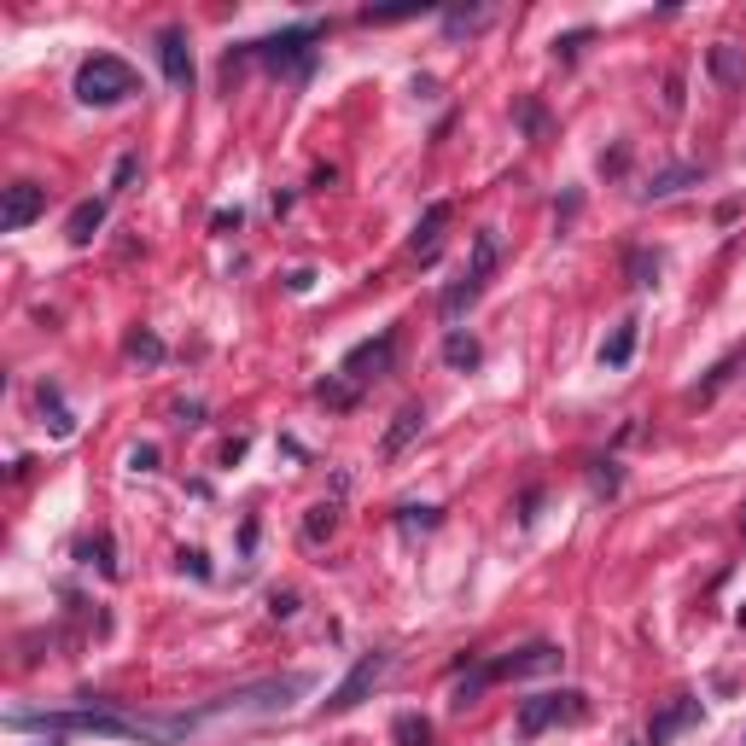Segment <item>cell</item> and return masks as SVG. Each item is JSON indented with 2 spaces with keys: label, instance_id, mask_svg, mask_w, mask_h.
Masks as SVG:
<instances>
[{
  "label": "cell",
  "instance_id": "cell-3",
  "mask_svg": "<svg viewBox=\"0 0 746 746\" xmlns=\"http://www.w3.org/2000/svg\"><path fill=\"white\" fill-rule=\"evenodd\" d=\"M129 94H140V76L129 59H117V53L82 59V70H76V100L82 105H123Z\"/></svg>",
  "mask_w": 746,
  "mask_h": 746
},
{
  "label": "cell",
  "instance_id": "cell-29",
  "mask_svg": "<svg viewBox=\"0 0 746 746\" xmlns=\"http://www.w3.org/2000/svg\"><path fill=\"white\" fill-rule=\"evenodd\" d=\"M589 41H595V30H566V35H554V59H560V65H572V59L589 47Z\"/></svg>",
  "mask_w": 746,
  "mask_h": 746
},
{
  "label": "cell",
  "instance_id": "cell-21",
  "mask_svg": "<svg viewBox=\"0 0 746 746\" xmlns=\"http://www.w3.org/2000/svg\"><path fill=\"white\" fill-rule=\"evenodd\" d=\"M490 688V665H473V677H461L455 682V694H449V706L455 712H467V706H478V694Z\"/></svg>",
  "mask_w": 746,
  "mask_h": 746
},
{
  "label": "cell",
  "instance_id": "cell-40",
  "mask_svg": "<svg viewBox=\"0 0 746 746\" xmlns=\"http://www.w3.org/2000/svg\"><path fill=\"white\" fill-rule=\"evenodd\" d=\"M286 286H292V292H309V286H315V269H292V274H286Z\"/></svg>",
  "mask_w": 746,
  "mask_h": 746
},
{
  "label": "cell",
  "instance_id": "cell-8",
  "mask_svg": "<svg viewBox=\"0 0 746 746\" xmlns=\"http://www.w3.org/2000/svg\"><path fill=\"white\" fill-rule=\"evenodd\" d=\"M41 210H47V187H35V181H12V187L0 193V234H24Z\"/></svg>",
  "mask_w": 746,
  "mask_h": 746
},
{
  "label": "cell",
  "instance_id": "cell-32",
  "mask_svg": "<svg viewBox=\"0 0 746 746\" xmlns=\"http://www.w3.org/2000/svg\"><path fill=\"white\" fill-rule=\"evenodd\" d=\"M135 175H140V158H135V152H123V158H117V170H111V193H129V187H135Z\"/></svg>",
  "mask_w": 746,
  "mask_h": 746
},
{
  "label": "cell",
  "instance_id": "cell-4",
  "mask_svg": "<svg viewBox=\"0 0 746 746\" xmlns=\"http://www.w3.org/2000/svg\"><path fill=\"white\" fill-rule=\"evenodd\" d=\"M583 717H589V694H583V688H548V694L519 700L513 729H519L525 741H537V735H548V729H560V723H583Z\"/></svg>",
  "mask_w": 746,
  "mask_h": 746
},
{
  "label": "cell",
  "instance_id": "cell-7",
  "mask_svg": "<svg viewBox=\"0 0 746 746\" xmlns=\"http://www.w3.org/2000/svg\"><path fill=\"white\" fill-rule=\"evenodd\" d=\"M566 665V653L554 642H531V647H519V653H508V659H490V682H502V677H554Z\"/></svg>",
  "mask_w": 746,
  "mask_h": 746
},
{
  "label": "cell",
  "instance_id": "cell-28",
  "mask_svg": "<svg viewBox=\"0 0 746 746\" xmlns=\"http://www.w3.org/2000/svg\"><path fill=\"white\" fill-rule=\"evenodd\" d=\"M484 18H490V6H467V12H461V6H449V12H443V30L461 35V30H478Z\"/></svg>",
  "mask_w": 746,
  "mask_h": 746
},
{
  "label": "cell",
  "instance_id": "cell-6",
  "mask_svg": "<svg viewBox=\"0 0 746 746\" xmlns=\"http://www.w3.org/2000/svg\"><path fill=\"white\" fill-rule=\"evenodd\" d=\"M397 368V333L385 327V333H373V339H362L350 356H344V379H356V385H368V379H385V373Z\"/></svg>",
  "mask_w": 746,
  "mask_h": 746
},
{
  "label": "cell",
  "instance_id": "cell-9",
  "mask_svg": "<svg viewBox=\"0 0 746 746\" xmlns=\"http://www.w3.org/2000/svg\"><path fill=\"white\" fill-rule=\"evenodd\" d=\"M449 216H455V204L438 199V204H426V216L414 222V234H408V251L420 257V263H438V251H443V228H449Z\"/></svg>",
  "mask_w": 746,
  "mask_h": 746
},
{
  "label": "cell",
  "instance_id": "cell-16",
  "mask_svg": "<svg viewBox=\"0 0 746 746\" xmlns=\"http://www.w3.org/2000/svg\"><path fill=\"white\" fill-rule=\"evenodd\" d=\"M420 426H426V408L403 403V408H397V420H391V432H385V455H403L408 443L420 438Z\"/></svg>",
  "mask_w": 746,
  "mask_h": 746
},
{
  "label": "cell",
  "instance_id": "cell-27",
  "mask_svg": "<svg viewBox=\"0 0 746 746\" xmlns=\"http://www.w3.org/2000/svg\"><path fill=\"white\" fill-rule=\"evenodd\" d=\"M82 560H88V566H100V577H117V560H111V537H88V543H82Z\"/></svg>",
  "mask_w": 746,
  "mask_h": 746
},
{
  "label": "cell",
  "instance_id": "cell-42",
  "mask_svg": "<svg viewBox=\"0 0 746 746\" xmlns=\"http://www.w3.org/2000/svg\"><path fill=\"white\" fill-rule=\"evenodd\" d=\"M741 531H746V513H741Z\"/></svg>",
  "mask_w": 746,
  "mask_h": 746
},
{
  "label": "cell",
  "instance_id": "cell-38",
  "mask_svg": "<svg viewBox=\"0 0 746 746\" xmlns=\"http://www.w3.org/2000/svg\"><path fill=\"white\" fill-rule=\"evenodd\" d=\"M624 164H630V146H612V152H601V170H607V175H618Z\"/></svg>",
  "mask_w": 746,
  "mask_h": 746
},
{
  "label": "cell",
  "instance_id": "cell-12",
  "mask_svg": "<svg viewBox=\"0 0 746 746\" xmlns=\"http://www.w3.org/2000/svg\"><path fill=\"white\" fill-rule=\"evenodd\" d=\"M700 181H706V170H700V164H671V170H659L642 187V199H677V193L700 187Z\"/></svg>",
  "mask_w": 746,
  "mask_h": 746
},
{
  "label": "cell",
  "instance_id": "cell-22",
  "mask_svg": "<svg viewBox=\"0 0 746 746\" xmlns=\"http://www.w3.org/2000/svg\"><path fill=\"white\" fill-rule=\"evenodd\" d=\"M624 274H630V286H653V280H659V257H653V251H642V245H636V251H630V257H624Z\"/></svg>",
  "mask_w": 746,
  "mask_h": 746
},
{
  "label": "cell",
  "instance_id": "cell-35",
  "mask_svg": "<svg viewBox=\"0 0 746 746\" xmlns=\"http://www.w3.org/2000/svg\"><path fill=\"white\" fill-rule=\"evenodd\" d=\"M170 414H175V426H204V403H187V397H181Z\"/></svg>",
  "mask_w": 746,
  "mask_h": 746
},
{
  "label": "cell",
  "instance_id": "cell-18",
  "mask_svg": "<svg viewBox=\"0 0 746 746\" xmlns=\"http://www.w3.org/2000/svg\"><path fill=\"white\" fill-rule=\"evenodd\" d=\"M304 543L309 548H321V543H333V531H339V502H315V508L304 513Z\"/></svg>",
  "mask_w": 746,
  "mask_h": 746
},
{
  "label": "cell",
  "instance_id": "cell-14",
  "mask_svg": "<svg viewBox=\"0 0 746 746\" xmlns=\"http://www.w3.org/2000/svg\"><path fill=\"white\" fill-rule=\"evenodd\" d=\"M706 70H712L723 88H741V82H746V47H735V41H717L712 53H706Z\"/></svg>",
  "mask_w": 746,
  "mask_h": 746
},
{
  "label": "cell",
  "instance_id": "cell-37",
  "mask_svg": "<svg viewBox=\"0 0 746 746\" xmlns=\"http://www.w3.org/2000/svg\"><path fill=\"white\" fill-rule=\"evenodd\" d=\"M665 111H682V70L665 76Z\"/></svg>",
  "mask_w": 746,
  "mask_h": 746
},
{
  "label": "cell",
  "instance_id": "cell-5",
  "mask_svg": "<svg viewBox=\"0 0 746 746\" xmlns=\"http://www.w3.org/2000/svg\"><path fill=\"white\" fill-rule=\"evenodd\" d=\"M385 671H391V653H385V647H373V653H362V659L350 665V677H344L339 688H333V694L321 700V706H327L333 717H339V712H356V706L368 700L373 688L385 682Z\"/></svg>",
  "mask_w": 746,
  "mask_h": 746
},
{
  "label": "cell",
  "instance_id": "cell-19",
  "mask_svg": "<svg viewBox=\"0 0 746 746\" xmlns=\"http://www.w3.org/2000/svg\"><path fill=\"white\" fill-rule=\"evenodd\" d=\"M443 362L455 373H473L478 362H484V350H478V339H467V333H449V339H443Z\"/></svg>",
  "mask_w": 746,
  "mask_h": 746
},
{
  "label": "cell",
  "instance_id": "cell-2",
  "mask_svg": "<svg viewBox=\"0 0 746 746\" xmlns=\"http://www.w3.org/2000/svg\"><path fill=\"white\" fill-rule=\"evenodd\" d=\"M327 35V24H292V30H274L263 35V41H245V47H228V59H222V70L234 76L239 65H292V76H309L315 70V41Z\"/></svg>",
  "mask_w": 746,
  "mask_h": 746
},
{
  "label": "cell",
  "instance_id": "cell-41",
  "mask_svg": "<svg viewBox=\"0 0 746 746\" xmlns=\"http://www.w3.org/2000/svg\"><path fill=\"white\" fill-rule=\"evenodd\" d=\"M41 746H59V735H47V741H41Z\"/></svg>",
  "mask_w": 746,
  "mask_h": 746
},
{
  "label": "cell",
  "instance_id": "cell-30",
  "mask_svg": "<svg viewBox=\"0 0 746 746\" xmlns=\"http://www.w3.org/2000/svg\"><path fill=\"white\" fill-rule=\"evenodd\" d=\"M397 741H403V746H426V741H432V723H426V717H414V712L397 717Z\"/></svg>",
  "mask_w": 746,
  "mask_h": 746
},
{
  "label": "cell",
  "instance_id": "cell-31",
  "mask_svg": "<svg viewBox=\"0 0 746 746\" xmlns=\"http://www.w3.org/2000/svg\"><path fill=\"white\" fill-rule=\"evenodd\" d=\"M519 123H525V135H531V140L548 135V111L537 100H519Z\"/></svg>",
  "mask_w": 746,
  "mask_h": 746
},
{
  "label": "cell",
  "instance_id": "cell-39",
  "mask_svg": "<svg viewBox=\"0 0 746 746\" xmlns=\"http://www.w3.org/2000/svg\"><path fill=\"white\" fill-rule=\"evenodd\" d=\"M239 222H245L239 210H216V216H210V228H216V234H234Z\"/></svg>",
  "mask_w": 746,
  "mask_h": 746
},
{
  "label": "cell",
  "instance_id": "cell-43",
  "mask_svg": "<svg viewBox=\"0 0 746 746\" xmlns=\"http://www.w3.org/2000/svg\"><path fill=\"white\" fill-rule=\"evenodd\" d=\"M741 624H746V607H741Z\"/></svg>",
  "mask_w": 746,
  "mask_h": 746
},
{
  "label": "cell",
  "instance_id": "cell-15",
  "mask_svg": "<svg viewBox=\"0 0 746 746\" xmlns=\"http://www.w3.org/2000/svg\"><path fill=\"white\" fill-rule=\"evenodd\" d=\"M35 403H41V414H47L53 438H70V432H76V414L65 408V391H59L53 379H41V385H35Z\"/></svg>",
  "mask_w": 746,
  "mask_h": 746
},
{
  "label": "cell",
  "instance_id": "cell-26",
  "mask_svg": "<svg viewBox=\"0 0 746 746\" xmlns=\"http://www.w3.org/2000/svg\"><path fill=\"white\" fill-rule=\"evenodd\" d=\"M741 356H746V350H729V356H723V362H717V368L706 373V385H700V391H694V397H700V403H712L717 391H723V379H729V373L741 368Z\"/></svg>",
  "mask_w": 746,
  "mask_h": 746
},
{
  "label": "cell",
  "instance_id": "cell-34",
  "mask_svg": "<svg viewBox=\"0 0 746 746\" xmlns=\"http://www.w3.org/2000/svg\"><path fill=\"white\" fill-rule=\"evenodd\" d=\"M129 467H135V473H152V467H158V443H135V449H129Z\"/></svg>",
  "mask_w": 746,
  "mask_h": 746
},
{
  "label": "cell",
  "instance_id": "cell-13",
  "mask_svg": "<svg viewBox=\"0 0 746 746\" xmlns=\"http://www.w3.org/2000/svg\"><path fill=\"white\" fill-rule=\"evenodd\" d=\"M636 339H642V321H636V315H624V321L607 333V344H601V368H630Z\"/></svg>",
  "mask_w": 746,
  "mask_h": 746
},
{
  "label": "cell",
  "instance_id": "cell-17",
  "mask_svg": "<svg viewBox=\"0 0 746 746\" xmlns=\"http://www.w3.org/2000/svg\"><path fill=\"white\" fill-rule=\"evenodd\" d=\"M105 228V199H82L76 210H70V222H65V239L70 245H88V239Z\"/></svg>",
  "mask_w": 746,
  "mask_h": 746
},
{
  "label": "cell",
  "instance_id": "cell-20",
  "mask_svg": "<svg viewBox=\"0 0 746 746\" xmlns=\"http://www.w3.org/2000/svg\"><path fill=\"white\" fill-rule=\"evenodd\" d=\"M315 397L327 408H356V397H362V385L356 379H344V373H327L321 385H315Z\"/></svg>",
  "mask_w": 746,
  "mask_h": 746
},
{
  "label": "cell",
  "instance_id": "cell-11",
  "mask_svg": "<svg viewBox=\"0 0 746 746\" xmlns=\"http://www.w3.org/2000/svg\"><path fill=\"white\" fill-rule=\"evenodd\" d=\"M688 723H700V700H694V694H677L665 712L647 723V746H671L682 729H688Z\"/></svg>",
  "mask_w": 746,
  "mask_h": 746
},
{
  "label": "cell",
  "instance_id": "cell-23",
  "mask_svg": "<svg viewBox=\"0 0 746 746\" xmlns=\"http://www.w3.org/2000/svg\"><path fill=\"white\" fill-rule=\"evenodd\" d=\"M123 350H129L135 362H146V368H158V362H164V339H158V333H146V327H140V333H129V344H123Z\"/></svg>",
  "mask_w": 746,
  "mask_h": 746
},
{
  "label": "cell",
  "instance_id": "cell-1",
  "mask_svg": "<svg viewBox=\"0 0 746 746\" xmlns=\"http://www.w3.org/2000/svg\"><path fill=\"white\" fill-rule=\"evenodd\" d=\"M315 677L309 671H292V677H263V682H245L234 694H216V700H204L193 706V729H210V723H251V717H280L286 706H298Z\"/></svg>",
  "mask_w": 746,
  "mask_h": 746
},
{
  "label": "cell",
  "instance_id": "cell-25",
  "mask_svg": "<svg viewBox=\"0 0 746 746\" xmlns=\"http://www.w3.org/2000/svg\"><path fill=\"white\" fill-rule=\"evenodd\" d=\"M397 525H403L408 537H414V531H438L443 508H414V502H408V508H397Z\"/></svg>",
  "mask_w": 746,
  "mask_h": 746
},
{
  "label": "cell",
  "instance_id": "cell-10",
  "mask_svg": "<svg viewBox=\"0 0 746 746\" xmlns=\"http://www.w3.org/2000/svg\"><path fill=\"white\" fill-rule=\"evenodd\" d=\"M158 65H164V76H170L175 88L193 82V47H187V30H181V24H164V30H158Z\"/></svg>",
  "mask_w": 746,
  "mask_h": 746
},
{
  "label": "cell",
  "instance_id": "cell-36",
  "mask_svg": "<svg viewBox=\"0 0 746 746\" xmlns=\"http://www.w3.org/2000/svg\"><path fill=\"white\" fill-rule=\"evenodd\" d=\"M175 560H181V572H193V577H210V566H204V554H199V548H181Z\"/></svg>",
  "mask_w": 746,
  "mask_h": 746
},
{
  "label": "cell",
  "instance_id": "cell-33",
  "mask_svg": "<svg viewBox=\"0 0 746 746\" xmlns=\"http://www.w3.org/2000/svg\"><path fill=\"white\" fill-rule=\"evenodd\" d=\"M298 607H304V601H298L292 589H274V595H269V612H274V618H298Z\"/></svg>",
  "mask_w": 746,
  "mask_h": 746
},
{
  "label": "cell",
  "instance_id": "cell-24",
  "mask_svg": "<svg viewBox=\"0 0 746 746\" xmlns=\"http://www.w3.org/2000/svg\"><path fill=\"white\" fill-rule=\"evenodd\" d=\"M618 484H624V473H618V461H589V490L595 496H618Z\"/></svg>",
  "mask_w": 746,
  "mask_h": 746
}]
</instances>
